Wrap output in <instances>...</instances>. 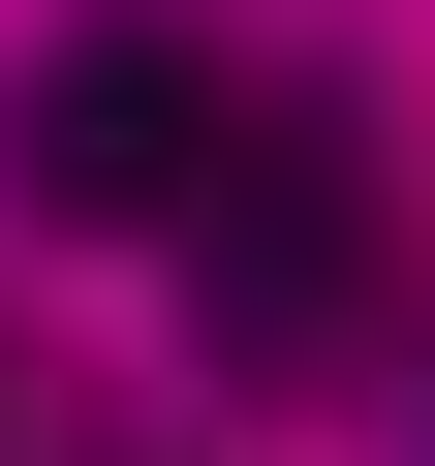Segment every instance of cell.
<instances>
[{"label": "cell", "instance_id": "1", "mask_svg": "<svg viewBox=\"0 0 435 466\" xmlns=\"http://www.w3.org/2000/svg\"><path fill=\"white\" fill-rule=\"evenodd\" d=\"M187 311H218V373H342L373 342V94H218Z\"/></svg>", "mask_w": 435, "mask_h": 466}, {"label": "cell", "instance_id": "2", "mask_svg": "<svg viewBox=\"0 0 435 466\" xmlns=\"http://www.w3.org/2000/svg\"><path fill=\"white\" fill-rule=\"evenodd\" d=\"M187 187H218V63L156 32V0L32 32V94H0V218H94V249H187Z\"/></svg>", "mask_w": 435, "mask_h": 466}]
</instances>
